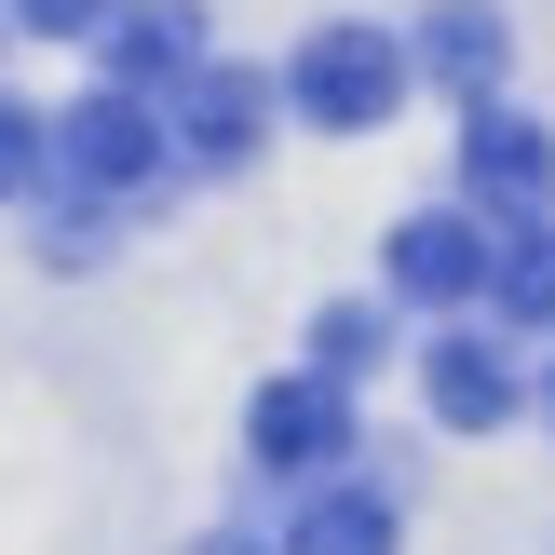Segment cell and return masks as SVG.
<instances>
[{
  "mask_svg": "<svg viewBox=\"0 0 555 555\" xmlns=\"http://www.w3.org/2000/svg\"><path fill=\"white\" fill-rule=\"evenodd\" d=\"M163 163H177V135H163V95H135V81H108L81 108H41V177L81 190V204H122Z\"/></svg>",
  "mask_w": 555,
  "mask_h": 555,
  "instance_id": "6da1fadb",
  "label": "cell"
},
{
  "mask_svg": "<svg viewBox=\"0 0 555 555\" xmlns=\"http://www.w3.org/2000/svg\"><path fill=\"white\" fill-rule=\"evenodd\" d=\"M285 95H298V122H325V135H379L406 108V41L393 27H312L298 68H285Z\"/></svg>",
  "mask_w": 555,
  "mask_h": 555,
  "instance_id": "7a4b0ae2",
  "label": "cell"
},
{
  "mask_svg": "<svg viewBox=\"0 0 555 555\" xmlns=\"http://www.w3.org/2000/svg\"><path fill=\"white\" fill-rule=\"evenodd\" d=\"M271 108H285V81L271 68H217V54H190V68L163 81V135H177L190 163H258Z\"/></svg>",
  "mask_w": 555,
  "mask_h": 555,
  "instance_id": "3957f363",
  "label": "cell"
},
{
  "mask_svg": "<svg viewBox=\"0 0 555 555\" xmlns=\"http://www.w3.org/2000/svg\"><path fill=\"white\" fill-rule=\"evenodd\" d=\"M244 448H258V475H325V461L352 448V393L339 379H271L258 406H244Z\"/></svg>",
  "mask_w": 555,
  "mask_h": 555,
  "instance_id": "277c9868",
  "label": "cell"
},
{
  "mask_svg": "<svg viewBox=\"0 0 555 555\" xmlns=\"http://www.w3.org/2000/svg\"><path fill=\"white\" fill-rule=\"evenodd\" d=\"M461 190L502 204V217H542V204H555V135L515 122L502 95H475V122H461Z\"/></svg>",
  "mask_w": 555,
  "mask_h": 555,
  "instance_id": "5b68a950",
  "label": "cell"
},
{
  "mask_svg": "<svg viewBox=\"0 0 555 555\" xmlns=\"http://www.w3.org/2000/svg\"><path fill=\"white\" fill-rule=\"evenodd\" d=\"M379 258H393V298H421V312H475V285H488V231L475 217H393Z\"/></svg>",
  "mask_w": 555,
  "mask_h": 555,
  "instance_id": "8992f818",
  "label": "cell"
},
{
  "mask_svg": "<svg viewBox=\"0 0 555 555\" xmlns=\"http://www.w3.org/2000/svg\"><path fill=\"white\" fill-rule=\"evenodd\" d=\"M421 393H434L448 434H502L515 406H529V379H515L502 339H434V352H421Z\"/></svg>",
  "mask_w": 555,
  "mask_h": 555,
  "instance_id": "52a82bcc",
  "label": "cell"
},
{
  "mask_svg": "<svg viewBox=\"0 0 555 555\" xmlns=\"http://www.w3.org/2000/svg\"><path fill=\"white\" fill-rule=\"evenodd\" d=\"M95 41H108V81L163 95V81L204 54V0H108V14H95Z\"/></svg>",
  "mask_w": 555,
  "mask_h": 555,
  "instance_id": "ba28073f",
  "label": "cell"
},
{
  "mask_svg": "<svg viewBox=\"0 0 555 555\" xmlns=\"http://www.w3.org/2000/svg\"><path fill=\"white\" fill-rule=\"evenodd\" d=\"M488 312L502 325H555V204L542 217H515V231H488Z\"/></svg>",
  "mask_w": 555,
  "mask_h": 555,
  "instance_id": "9c48e42d",
  "label": "cell"
},
{
  "mask_svg": "<svg viewBox=\"0 0 555 555\" xmlns=\"http://www.w3.org/2000/svg\"><path fill=\"white\" fill-rule=\"evenodd\" d=\"M421 68H434V81H461V95H502V68H515V27L488 14V0H434V27H421Z\"/></svg>",
  "mask_w": 555,
  "mask_h": 555,
  "instance_id": "30bf717a",
  "label": "cell"
},
{
  "mask_svg": "<svg viewBox=\"0 0 555 555\" xmlns=\"http://www.w3.org/2000/svg\"><path fill=\"white\" fill-rule=\"evenodd\" d=\"M285 555H393V502H379V488H325L285 529Z\"/></svg>",
  "mask_w": 555,
  "mask_h": 555,
  "instance_id": "8fae6325",
  "label": "cell"
},
{
  "mask_svg": "<svg viewBox=\"0 0 555 555\" xmlns=\"http://www.w3.org/2000/svg\"><path fill=\"white\" fill-rule=\"evenodd\" d=\"M379 352H393V325H379L366 298H339V312H312V366H325V379H366Z\"/></svg>",
  "mask_w": 555,
  "mask_h": 555,
  "instance_id": "7c38bea8",
  "label": "cell"
},
{
  "mask_svg": "<svg viewBox=\"0 0 555 555\" xmlns=\"http://www.w3.org/2000/svg\"><path fill=\"white\" fill-rule=\"evenodd\" d=\"M14 190H41V108L0 95V204H14Z\"/></svg>",
  "mask_w": 555,
  "mask_h": 555,
  "instance_id": "4fadbf2b",
  "label": "cell"
},
{
  "mask_svg": "<svg viewBox=\"0 0 555 555\" xmlns=\"http://www.w3.org/2000/svg\"><path fill=\"white\" fill-rule=\"evenodd\" d=\"M0 14H14L27 41H95V14H108V0H0Z\"/></svg>",
  "mask_w": 555,
  "mask_h": 555,
  "instance_id": "5bb4252c",
  "label": "cell"
},
{
  "mask_svg": "<svg viewBox=\"0 0 555 555\" xmlns=\"http://www.w3.org/2000/svg\"><path fill=\"white\" fill-rule=\"evenodd\" d=\"M190 555H271V542H244V529H204V542H190Z\"/></svg>",
  "mask_w": 555,
  "mask_h": 555,
  "instance_id": "9a60e30c",
  "label": "cell"
},
{
  "mask_svg": "<svg viewBox=\"0 0 555 555\" xmlns=\"http://www.w3.org/2000/svg\"><path fill=\"white\" fill-rule=\"evenodd\" d=\"M542 406H555V379H542Z\"/></svg>",
  "mask_w": 555,
  "mask_h": 555,
  "instance_id": "2e32d148",
  "label": "cell"
},
{
  "mask_svg": "<svg viewBox=\"0 0 555 555\" xmlns=\"http://www.w3.org/2000/svg\"><path fill=\"white\" fill-rule=\"evenodd\" d=\"M0 27H14V14H0Z\"/></svg>",
  "mask_w": 555,
  "mask_h": 555,
  "instance_id": "e0dca14e",
  "label": "cell"
}]
</instances>
